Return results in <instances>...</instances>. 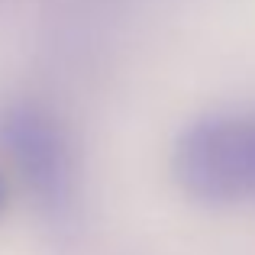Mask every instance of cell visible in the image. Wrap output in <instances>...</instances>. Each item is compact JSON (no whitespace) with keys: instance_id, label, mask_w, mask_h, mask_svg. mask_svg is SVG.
Returning <instances> with one entry per match:
<instances>
[{"instance_id":"obj_1","label":"cell","mask_w":255,"mask_h":255,"mask_svg":"<svg viewBox=\"0 0 255 255\" xmlns=\"http://www.w3.org/2000/svg\"><path fill=\"white\" fill-rule=\"evenodd\" d=\"M174 174L187 194L210 204L255 197V113L197 120L178 139Z\"/></svg>"},{"instance_id":"obj_2","label":"cell","mask_w":255,"mask_h":255,"mask_svg":"<svg viewBox=\"0 0 255 255\" xmlns=\"http://www.w3.org/2000/svg\"><path fill=\"white\" fill-rule=\"evenodd\" d=\"M0 136L16 162L23 181L32 187L39 204L52 213H65L75 204V152L65 126L39 104H13L3 113Z\"/></svg>"},{"instance_id":"obj_3","label":"cell","mask_w":255,"mask_h":255,"mask_svg":"<svg viewBox=\"0 0 255 255\" xmlns=\"http://www.w3.org/2000/svg\"><path fill=\"white\" fill-rule=\"evenodd\" d=\"M0 200H3V187H0Z\"/></svg>"}]
</instances>
